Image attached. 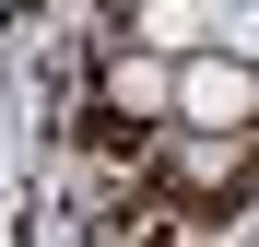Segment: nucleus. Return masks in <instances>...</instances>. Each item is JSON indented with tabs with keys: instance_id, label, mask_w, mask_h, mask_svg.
<instances>
[{
	"instance_id": "nucleus-1",
	"label": "nucleus",
	"mask_w": 259,
	"mask_h": 247,
	"mask_svg": "<svg viewBox=\"0 0 259 247\" xmlns=\"http://www.w3.org/2000/svg\"><path fill=\"white\" fill-rule=\"evenodd\" d=\"M165 130H259V59H177V118Z\"/></svg>"
},
{
	"instance_id": "nucleus-2",
	"label": "nucleus",
	"mask_w": 259,
	"mask_h": 247,
	"mask_svg": "<svg viewBox=\"0 0 259 247\" xmlns=\"http://www.w3.org/2000/svg\"><path fill=\"white\" fill-rule=\"evenodd\" d=\"M95 118L165 130V118H177V59H106V106H95Z\"/></svg>"
},
{
	"instance_id": "nucleus-3",
	"label": "nucleus",
	"mask_w": 259,
	"mask_h": 247,
	"mask_svg": "<svg viewBox=\"0 0 259 247\" xmlns=\"http://www.w3.org/2000/svg\"><path fill=\"white\" fill-rule=\"evenodd\" d=\"M224 47H236V59H259V0H236V24H224Z\"/></svg>"
}]
</instances>
